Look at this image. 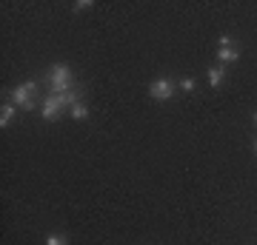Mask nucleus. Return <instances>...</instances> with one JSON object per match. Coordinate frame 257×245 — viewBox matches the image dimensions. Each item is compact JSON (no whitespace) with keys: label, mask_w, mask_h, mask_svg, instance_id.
<instances>
[{"label":"nucleus","mask_w":257,"mask_h":245,"mask_svg":"<svg viewBox=\"0 0 257 245\" xmlns=\"http://www.w3.org/2000/svg\"><path fill=\"white\" fill-rule=\"evenodd\" d=\"M43 80L49 83V94H63V91H69V89H74L77 83H74V74H72V69L66 63H55L52 69L46 72V77Z\"/></svg>","instance_id":"f257e3e1"},{"label":"nucleus","mask_w":257,"mask_h":245,"mask_svg":"<svg viewBox=\"0 0 257 245\" xmlns=\"http://www.w3.org/2000/svg\"><path fill=\"white\" fill-rule=\"evenodd\" d=\"M35 91H37V83H18V86L12 89V103L23 111H35L37 109Z\"/></svg>","instance_id":"f03ea898"},{"label":"nucleus","mask_w":257,"mask_h":245,"mask_svg":"<svg viewBox=\"0 0 257 245\" xmlns=\"http://www.w3.org/2000/svg\"><path fill=\"white\" fill-rule=\"evenodd\" d=\"M66 111H69V109L60 103V97H57V94H46V97H43V103H40V117L49 120V123H52V120H60Z\"/></svg>","instance_id":"7ed1b4c3"},{"label":"nucleus","mask_w":257,"mask_h":245,"mask_svg":"<svg viewBox=\"0 0 257 245\" xmlns=\"http://www.w3.org/2000/svg\"><path fill=\"white\" fill-rule=\"evenodd\" d=\"M177 91V83H172L169 77H160L149 86V97H155V100H172Z\"/></svg>","instance_id":"20e7f679"},{"label":"nucleus","mask_w":257,"mask_h":245,"mask_svg":"<svg viewBox=\"0 0 257 245\" xmlns=\"http://www.w3.org/2000/svg\"><path fill=\"white\" fill-rule=\"evenodd\" d=\"M237 57H240V49H237V43H234V46H220V49H217V60H220V66L237 63Z\"/></svg>","instance_id":"39448f33"},{"label":"nucleus","mask_w":257,"mask_h":245,"mask_svg":"<svg viewBox=\"0 0 257 245\" xmlns=\"http://www.w3.org/2000/svg\"><path fill=\"white\" fill-rule=\"evenodd\" d=\"M15 111H18L15 103H3V106H0V128H6V126L15 123Z\"/></svg>","instance_id":"423d86ee"},{"label":"nucleus","mask_w":257,"mask_h":245,"mask_svg":"<svg viewBox=\"0 0 257 245\" xmlns=\"http://www.w3.org/2000/svg\"><path fill=\"white\" fill-rule=\"evenodd\" d=\"M223 80H226V66H211L209 69V86L211 89H220Z\"/></svg>","instance_id":"0eeeda50"},{"label":"nucleus","mask_w":257,"mask_h":245,"mask_svg":"<svg viewBox=\"0 0 257 245\" xmlns=\"http://www.w3.org/2000/svg\"><path fill=\"white\" fill-rule=\"evenodd\" d=\"M69 114H72L74 120H86V117H89V106H86V103H77V106L69 109Z\"/></svg>","instance_id":"6e6552de"},{"label":"nucleus","mask_w":257,"mask_h":245,"mask_svg":"<svg viewBox=\"0 0 257 245\" xmlns=\"http://www.w3.org/2000/svg\"><path fill=\"white\" fill-rule=\"evenodd\" d=\"M177 89H180V91H186V94H192V91L197 89V80H194V77H186V80H180V83H177Z\"/></svg>","instance_id":"1a4fd4ad"},{"label":"nucleus","mask_w":257,"mask_h":245,"mask_svg":"<svg viewBox=\"0 0 257 245\" xmlns=\"http://www.w3.org/2000/svg\"><path fill=\"white\" fill-rule=\"evenodd\" d=\"M46 245H69V236H66V234H49L46 236Z\"/></svg>","instance_id":"9d476101"},{"label":"nucleus","mask_w":257,"mask_h":245,"mask_svg":"<svg viewBox=\"0 0 257 245\" xmlns=\"http://www.w3.org/2000/svg\"><path fill=\"white\" fill-rule=\"evenodd\" d=\"M72 9H74V12H86V9H92V0H77Z\"/></svg>","instance_id":"9b49d317"},{"label":"nucleus","mask_w":257,"mask_h":245,"mask_svg":"<svg viewBox=\"0 0 257 245\" xmlns=\"http://www.w3.org/2000/svg\"><path fill=\"white\" fill-rule=\"evenodd\" d=\"M217 43H220V46H234V40H231V37H229V35H223V37H220V40H217Z\"/></svg>","instance_id":"f8f14e48"},{"label":"nucleus","mask_w":257,"mask_h":245,"mask_svg":"<svg viewBox=\"0 0 257 245\" xmlns=\"http://www.w3.org/2000/svg\"><path fill=\"white\" fill-rule=\"evenodd\" d=\"M254 123H257V111H254Z\"/></svg>","instance_id":"ddd939ff"},{"label":"nucleus","mask_w":257,"mask_h":245,"mask_svg":"<svg viewBox=\"0 0 257 245\" xmlns=\"http://www.w3.org/2000/svg\"><path fill=\"white\" fill-rule=\"evenodd\" d=\"M254 148H257V143H254Z\"/></svg>","instance_id":"4468645a"}]
</instances>
